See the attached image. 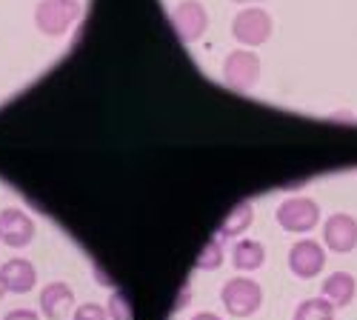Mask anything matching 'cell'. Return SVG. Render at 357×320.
Wrapping results in <instances>:
<instances>
[{
  "label": "cell",
  "instance_id": "obj_1",
  "mask_svg": "<svg viewBox=\"0 0 357 320\" xmlns=\"http://www.w3.org/2000/svg\"><path fill=\"white\" fill-rule=\"evenodd\" d=\"M83 15V6L77 0H40L35 6V26L46 38L66 35L72 23H77Z\"/></svg>",
  "mask_w": 357,
  "mask_h": 320
},
{
  "label": "cell",
  "instance_id": "obj_2",
  "mask_svg": "<svg viewBox=\"0 0 357 320\" xmlns=\"http://www.w3.org/2000/svg\"><path fill=\"white\" fill-rule=\"evenodd\" d=\"M223 80L234 92H252L260 80V57L252 49H234L223 61Z\"/></svg>",
  "mask_w": 357,
  "mask_h": 320
},
{
  "label": "cell",
  "instance_id": "obj_3",
  "mask_svg": "<svg viewBox=\"0 0 357 320\" xmlns=\"http://www.w3.org/2000/svg\"><path fill=\"white\" fill-rule=\"evenodd\" d=\"M220 300H223V306H226V312L231 317H249L263 303V289L252 277H231L223 286Z\"/></svg>",
  "mask_w": 357,
  "mask_h": 320
},
{
  "label": "cell",
  "instance_id": "obj_4",
  "mask_svg": "<svg viewBox=\"0 0 357 320\" xmlns=\"http://www.w3.org/2000/svg\"><path fill=\"white\" fill-rule=\"evenodd\" d=\"M231 35L241 46H263L272 35V17L260 6H249L237 12L231 20Z\"/></svg>",
  "mask_w": 357,
  "mask_h": 320
},
{
  "label": "cell",
  "instance_id": "obj_5",
  "mask_svg": "<svg viewBox=\"0 0 357 320\" xmlns=\"http://www.w3.org/2000/svg\"><path fill=\"white\" fill-rule=\"evenodd\" d=\"M275 218L286 231H312L320 220V206L312 197H289L278 206Z\"/></svg>",
  "mask_w": 357,
  "mask_h": 320
},
{
  "label": "cell",
  "instance_id": "obj_6",
  "mask_svg": "<svg viewBox=\"0 0 357 320\" xmlns=\"http://www.w3.org/2000/svg\"><path fill=\"white\" fill-rule=\"evenodd\" d=\"M172 26L177 38L183 43H195L203 38L206 26H209V15H206V6L200 0H181L172 12Z\"/></svg>",
  "mask_w": 357,
  "mask_h": 320
},
{
  "label": "cell",
  "instance_id": "obj_7",
  "mask_svg": "<svg viewBox=\"0 0 357 320\" xmlns=\"http://www.w3.org/2000/svg\"><path fill=\"white\" fill-rule=\"evenodd\" d=\"M326 266V252L320 243L314 241H297L291 249H289V269L294 277L301 280H309L314 275H320Z\"/></svg>",
  "mask_w": 357,
  "mask_h": 320
},
{
  "label": "cell",
  "instance_id": "obj_8",
  "mask_svg": "<svg viewBox=\"0 0 357 320\" xmlns=\"http://www.w3.org/2000/svg\"><path fill=\"white\" fill-rule=\"evenodd\" d=\"M35 238V220L23 209H3L0 212V241L9 249H23Z\"/></svg>",
  "mask_w": 357,
  "mask_h": 320
},
{
  "label": "cell",
  "instance_id": "obj_9",
  "mask_svg": "<svg viewBox=\"0 0 357 320\" xmlns=\"http://www.w3.org/2000/svg\"><path fill=\"white\" fill-rule=\"evenodd\" d=\"M323 241L332 252L346 254L357 246V220L351 215H332L323 226Z\"/></svg>",
  "mask_w": 357,
  "mask_h": 320
},
{
  "label": "cell",
  "instance_id": "obj_10",
  "mask_svg": "<svg viewBox=\"0 0 357 320\" xmlns=\"http://www.w3.org/2000/svg\"><path fill=\"white\" fill-rule=\"evenodd\" d=\"M0 275H3V283L9 292L15 295H26L32 292L35 283H38V272H35V264L26 257H12L6 260L3 266H0Z\"/></svg>",
  "mask_w": 357,
  "mask_h": 320
},
{
  "label": "cell",
  "instance_id": "obj_11",
  "mask_svg": "<svg viewBox=\"0 0 357 320\" xmlns=\"http://www.w3.org/2000/svg\"><path fill=\"white\" fill-rule=\"evenodd\" d=\"M75 306V292L61 283V280H54V283H46L40 289V312L49 317V320H61L72 312Z\"/></svg>",
  "mask_w": 357,
  "mask_h": 320
},
{
  "label": "cell",
  "instance_id": "obj_12",
  "mask_svg": "<svg viewBox=\"0 0 357 320\" xmlns=\"http://www.w3.org/2000/svg\"><path fill=\"white\" fill-rule=\"evenodd\" d=\"M354 289H357V283H354L351 275L335 272V275H329V277L323 280V298L329 300L335 309L337 306H349L351 298H354Z\"/></svg>",
  "mask_w": 357,
  "mask_h": 320
},
{
  "label": "cell",
  "instance_id": "obj_13",
  "mask_svg": "<svg viewBox=\"0 0 357 320\" xmlns=\"http://www.w3.org/2000/svg\"><path fill=\"white\" fill-rule=\"evenodd\" d=\"M231 264L241 272H257L266 264V249L257 241H241L231 249Z\"/></svg>",
  "mask_w": 357,
  "mask_h": 320
},
{
  "label": "cell",
  "instance_id": "obj_14",
  "mask_svg": "<svg viewBox=\"0 0 357 320\" xmlns=\"http://www.w3.org/2000/svg\"><path fill=\"white\" fill-rule=\"evenodd\" d=\"M252 218H255L252 203H237V206L226 215V220L220 223V238H237L241 231H246L252 226Z\"/></svg>",
  "mask_w": 357,
  "mask_h": 320
},
{
  "label": "cell",
  "instance_id": "obj_15",
  "mask_svg": "<svg viewBox=\"0 0 357 320\" xmlns=\"http://www.w3.org/2000/svg\"><path fill=\"white\" fill-rule=\"evenodd\" d=\"M294 320H335V306L326 298L303 300L294 309Z\"/></svg>",
  "mask_w": 357,
  "mask_h": 320
},
{
  "label": "cell",
  "instance_id": "obj_16",
  "mask_svg": "<svg viewBox=\"0 0 357 320\" xmlns=\"http://www.w3.org/2000/svg\"><path fill=\"white\" fill-rule=\"evenodd\" d=\"M220 264H223V238L218 235L203 246V252H197L195 266L203 272H212V269H220Z\"/></svg>",
  "mask_w": 357,
  "mask_h": 320
},
{
  "label": "cell",
  "instance_id": "obj_17",
  "mask_svg": "<svg viewBox=\"0 0 357 320\" xmlns=\"http://www.w3.org/2000/svg\"><path fill=\"white\" fill-rule=\"evenodd\" d=\"M106 312H109L112 320H132V306H129V300L123 295H114L109 300V309Z\"/></svg>",
  "mask_w": 357,
  "mask_h": 320
},
{
  "label": "cell",
  "instance_id": "obj_18",
  "mask_svg": "<svg viewBox=\"0 0 357 320\" xmlns=\"http://www.w3.org/2000/svg\"><path fill=\"white\" fill-rule=\"evenodd\" d=\"M72 320H109V312H106L103 306H98V303H83V306L75 312Z\"/></svg>",
  "mask_w": 357,
  "mask_h": 320
},
{
  "label": "cell",
  "instance_id": "obj_19",
  "mask_svg": "<svg viewBox=\"0 0 357 320\" xmlns=\"http://www.w3.org/2000/svg\"><path fill=\"white\" fill-rule=\"evenodd\" d=\"M3 320H40V317H38V312H32V309H12V312H6Z\"/></svg>",
  "mask_w": 357,
  "mask_h": 320
},
{
  "label": "cell",
  "instance_id": "obj_20",
  "mask_svg": "<svg viewBox=\"0 0 357 320\" xmlns=\"http://www.w3.org/2000/svg\"><path fill=\"white\" fill-rule=\"evenodd\" d=\"M192 320H220V317H218V314H212V312H197Z\"/></svg>",
  "mask_w": 357,
  "mask_h": 320
},
{
  "label": "cell",
  "instance_id": "obj_21",
  "mask_svg": "<svg viewBox=\"0 0 357 320\" xmlns=\"http://www.w3.org/2000/svg\"><path fill=\"white\" fill-rule=\"evenodd\" d=\"M6 292H9V289H6V283H3V275H0V300H3Z\"/></svg>",
  "mask_w": 357,
  "mask_h": 320
},
{
  "label": "cell",
  "instance_id": "obj_22",
  "mask_svg": "<svg viewBox=\"0 0 357 320\" xmlns=\"http://www.w3.org/2000/svg\"><path fill=\"white\" fill-rule=\"evenodd\" d=\"M234 3H257V0H234Z\"/></svg>",
  "mask_w": 357,
  "mask_h": 320
}]
</instances>
